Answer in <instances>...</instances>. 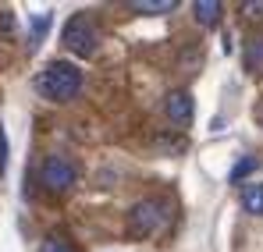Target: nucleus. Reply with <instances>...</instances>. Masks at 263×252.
Listing matches in <instances>:
<instances>
[{"instance_id":"f257e3e1","label":"nucleus","mask_w":263,"mask_h":252,"mask_svg":"<svg viewBox=\"0 0 263 252\" xmlns=\"http://www.w3.org/2000/svg\"><path fill=\"white\" fill-rule=\"evenodd\" d=\"M36 89L50 103H71L82 92V71L71 61H50L43 71L36 75Z\"/></svg>"},{"instance_id":"f03ea898","label":"nucleus","mask_w":263,"mask_h":252,"mask_svg":"<svg viewBox=\"0 0 263 252\" xmlns=\"http://www.w3.org/2000/svg\"><path fill=\"white\" fill-rule=\"evenodd\" d=\"M171 220V206L164 199H139L128 210V235L132 238H153L167 227Z\"/></svg>"},{"instance_id":"7ed1b4c3","label":"nucleus","mask_w":263,"mask_h":252,"mask_svg":"<svg viewBox=\"0 0 263 252\" xmlns=\"http://www.w3.org/2000/svg\"><path fill=\"white\" fill-rule=\"evenodd\" d=\"M61 43H64L75 57H92V53H96V43H100V32H96L92 14H86V11L71 14L68 25L61 29Z\"/></svg>"},{"instance_id":"20e7f679","label":"nucleus","mask_w":263,"mask_h":252,"mask_svg":"<svg viewBox=\"0 0 263 252\" xmlns=\"http://www.w3.org/2000/svg\"><path fill=\"white\" fill-rule=\"evenodd\" d=\"M75 178H79V170L75 164L68 160V157H46L43 167H40V185H43L46 192H53V196H61V192H68L71 185H75Z\"/></svg>"},{"instance_id":"39448f33","label":"nucleus","mask_w":263,"mask_h":252,"mask_svg":"<svg viewBox=\"0 0 263 252\" xmlns=\"http://www.w3.org/2000/svg\"><path fill=\"white\" fill-rule=\"evenodd\" d=\"M164 114L175 121V125H189L192 121V96L185 92V89H171L167 96H164Z\"/></svg>"},{"instance_id":"423d86ee","label":"nucleus","mask_w":263,"mask_h":252,"mask_svg":"<svg viewBox=\"0 0 263 252\" xmlns=\"http://www.w3.org/2000/svg\"><path fill=\"white\" fill-rule=\"evenodd\" d=\"M220 11H224V7H220L217 0H196V4H192V14H196V22H199L203 29H214V25H217Z\"/></svg>"},{"instance_id":"0eeeda50","label":"nucleus","mask_w":263,"mask_h":252,"mask_svg":"<svg viewBox=\"0 0 263 252\" xmlns=\"http://www.w3.org/2000/svg\"><path fill=\"white\" fill-rule=\"evenodd\" d=\"M242 210L253 213V217H263V185L260 181H246L242 185Z\"/></svg>"},{"instance_id":"6e6552de","label":"nucleus","mask_w":263,"mask_h":252,"mask_svg":"<svg viewBox=\"0 0 263 252\" xmlns=\"http://www.w3.org/2000/svg\"><path fill=\"white\" fill-rule=\"evenodd\" d=\"M246 68L253 75H263V36H253L246 43Z\"/></svg>"},{"instance_id":"1a4fd4ad","label":"nucleus","mask_w":263,"mask_h":252,"mask_svg":"<svg viewBox=\"0 0 263 252\" xmlns=\"http://www.w3.org/2000/svg\"><path fill=\"white\" fill-rule=\"evenodd\" d=\"M128 7H132V11H139V14H171L178 4H175V0H132Z\"/></svg>"},{"instance_id":"9d476101","label":"nucleus","mask_w":263,"mask_h":252,"mask_svg":"<svg viewBox=\"0 0 263 252\" xmlns=\"http://www.w3.org/2000/svg\"><path fill=\"white\" fill-rule=\"evenodd\" d=\"M40 252H79V249H75V245H71L64 235H50L43 245H40Z\"/></svg>"},{"instance_id":"9b49d317","label":"nucleus","mask_w":263,"mask_h":252,"mask_svg":"<svg viewBox=\"0 0 263 252\" xmlns=\"http://www.w3.org/2000/svg\"><path fill=\"white\" fill-rule=\"evenodd\" d=\"M256 170V157H242L238 164H235V170H231V181H242L246 174H253Z\"/></svg>"},{"instance_id":"f8f14e48","label":"nucleus","mask_w":263,"mask_h":252,"mask_svg":"<svg viewBox=\"0 0 263 252\" xmlns=\"http://www.w3.org/2000/svg\"><path fill=\"white\" fill-rule=\"evenodd\" d=\"M46 29H50V14H36V22H32V43L43 40Z\"/></svg>"},{"instance_id":"ddd939ff","label":"nucleus","mask_w":263,"mask_h":252,"mask_svg":"<svg viewBox=\"0 0 263 252\" xmlns=\"http://www.w3.org/2000/svg\"><path fill=\"white\" fill-rule=\"evenodd\" d=\"M7 174V131L0 125V178Z\"/></svg>"},{"instance_id":"4468645a","label":"nucleus","mask_w":263,"mask_h":252,"mask_svg":"<svg viewBox=\"0 0 263 252\" xmlns=\"http://www.w3.org/2000/svg\"><path fill=\"white\" fill-rule=\"evenodd\" d=\"M242 11H246L249 18H263V4H253V0H249V4H242Z\"/></svg>"}]
</instances>
